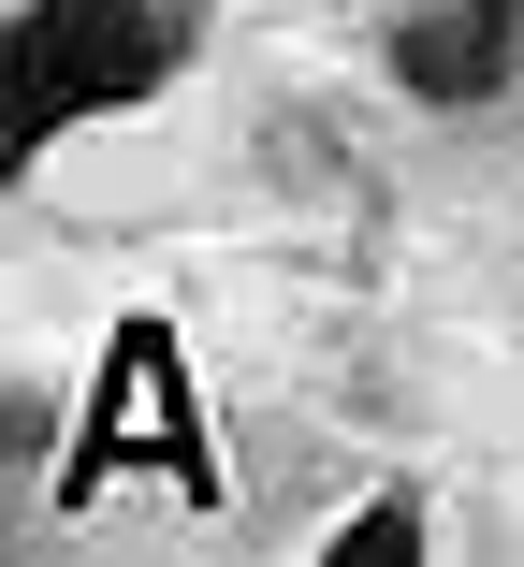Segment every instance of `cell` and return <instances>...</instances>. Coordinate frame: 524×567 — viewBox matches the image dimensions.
<instances>
[{"mask_svg": "<svg viewBox=\"0 0 524 567\" xmlns=\"http://www.w3.org/2000/svg\"><path fill=\"white\" fill-rule=\"evenodd\" d=\"M189 30H204V0H30L16 16V161H44L59 132L175 87Z\"/></svg>", "mask_w": 524, "mask_h": 567, "instance_id": "6da1fadb", "label": "cell"}, {"mask_svg": "<svg viewBox=\"0 0 524 567\" xmlns=\"http://www.w3.org/2000/svg\"><path fill=\"white\" fill-rule=\"evenodd\" d=\"M161 466L189 509H219V451H204V393H189V350L175 320H117L102 334V379L73 408V451H59V509H102V481Z\"/></svg>", "mask_w": 524, "mask_h": 567, "instance_id": "7a4b0ae2", "label": "cell"}, {"mask_svg": "<svg viewBox=\"0 0 524 567\" xmlns=\"http://www.w3.org/2000/svg\"><path fill=\"white\" fill-rule=\"evenodd\" d=\"M510 44H524V0H438V16L393 30V87L408 102H495Z\"/></svg>", "mask_w": 524, "mask_h": 567, "instance_id": "3957f363", "label": "cell"}, {"mask_svg": "<svg viewBox=\"0 0 524 567\" xmlns=\"http://www.w3.org/2000/svg\"><path fill=\"white\" fill-rule=\"evenodd\" d=\"M321 567H423V495H364V509L321 538Z\"/></svg>", "mask_w": 524, "mask_h": 567, "instance_id": "277c9868", "label": "cell"}]
</instances>
